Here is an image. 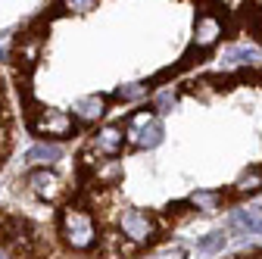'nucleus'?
I'll return each instance as SVG.
<instances>
[{
    "label": "nucleus",
    "instance_id": "1",
    "mask_svg": "<svg viewBox=\"0 0 262 259\" xmlns=\"http://www.w3.org/2000/svg\"><path fill=\"white\" fill-rule=\"evenodd\" d=\"M0 259H91L69 250L53 228L28 212L0 209Z\"/></svg>",
    "mask_w": 262,
    "mask_h": 259
},
{
    "label": "nucleus",
    "instance_id": "2",
    "mask_svg": "<svg viewBox=\"0 0 262 259\" xmlns=\"http://www.w3.org/2000/svg\"><path fill=\"white\" fill-rule=\"evenodd\" d=\"M256 38L262 41V16H259V25H256Z\"/></svg>",
    "mask_w": 262,
    "mask_h": 259
}]
</instances>
